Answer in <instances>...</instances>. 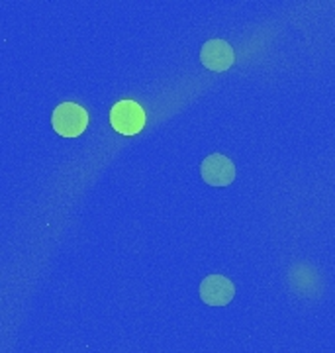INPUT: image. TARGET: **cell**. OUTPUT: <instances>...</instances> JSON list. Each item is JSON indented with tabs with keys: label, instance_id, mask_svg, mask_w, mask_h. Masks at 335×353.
<instances>
[{
	"label": "cell",
	"instance_id": "277c9868",
	"mask_svg": "<svg viewBox=\"0 0 335 353\" xmlns=\"http://www.w3.org/2000/svg\"><path fill=\"white\" fill-rule=\"evenodd\" d=\"M200 61L208 71L223 73L234 65L236 53L225 39H208L200 50Z\"/></svg>",
	"mask_w": 335,
	"mask_h": 353
},
{
	"label": "cell",
	"instance_id": "6da1fadb",
	"mask_svg": "<svg viewBox=\"0 0 335 353\" xmlns=\"http://www.w3.org/2000/svg\"><path fill=\"white\" fill-rule=\"evenodd\" d=\"M51 124L63 138H77L87 130L88 112L77 102H61L51 114Z\"/></svg>",
	"mask_w": 335,
	"mask_h": 353
},
{
	"label": "cell",
	"instance_id": "7a4b0ae2",
	"mask_svg": "<svg viewBox=\"0 0 335 353\" xmlns=\"http://www.w3.org/2000/svg\"><path fill=\"white\" fill-rule=\"evenodd\" d=\"M110 124L118 134L134 136L145 126V112L134 101H120L112 106Z\"/></svg>",
	"mask_w": 335,
	"mask_h": 353
},
{
	"label": "cell",
	"instance_id": "3957f363",
	"mask_svg": "<svg viewBox=\"0 0 335 353\" xmlns=\"http://www.w3.org/2000/svg\"><path fill=\"white\" fill-rule=\"evenodd\" d=\"M200 175L210 187H227L236 179V165L222 153H212L200 165Z\"/></svg>",
	"mask_w": 335,
	"mask_h": 353
},
{
	"label": "cell",
	"instance_id": "5b68a950",
	"mask_svg": "<svg viewBox=\"0 0 335 353\" xmlns=\"http://www.w3.org/2000/svg\"><path fill=\"white\" fill-rule=\"evenodd\" d=\"M236 287L225 275H208L200 283V299L208 306H225L234 301Z\"/></svg>",
	"mask_w": 335,
	"mask_h": 353
}]
</instances>
